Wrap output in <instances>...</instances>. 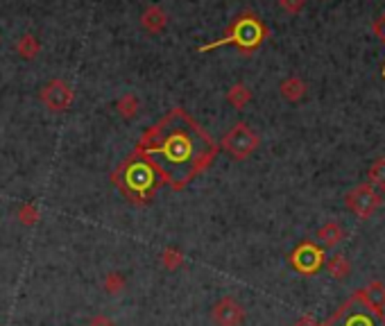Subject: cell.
Instances as JSON below:
<instances>
[{"label":"cell","instance_id":"6da1fadb","mask_svg":"<svg viewBox=\"0 0 385 326\" xmlns=\"http://www.w3.org/2000/svg\"><path fill=\"white\" fill-rule=\"evenodd\" d=\"M136 154L152 163L163 184L181 190L213 163L218 145L184 109L175 107L143 132Z\"/></svg>","mask_w":385,"mask_h":326},{"label":"cell","instance_id":"7a4b0ae2","mask_svg":"<svg viewBox=\"0 0 385 326\" xmlns=\"http://www.w3.org/2000/svg\"><path fill=\"white\" fill-rule=\"evenodd\" d=\"M112 181L123 193V197H127L134 204L150 202V199L157 195L159 186L163 184L159 172L154 170L152 163L139 157L136 152L118 166V170L112 175Z\"/></svg>","mask_w":385,"mask_h":326},{"label":"cell","instance_id":"3957f363","mask_svg":"<svg viewBox=\"0 0 385 326\" xmlns=\"http://www.w3.org/2000/svg\"><path fill=\"white\" fill-rule=\"evenodd\" d=\"M265 27L259 21V16L254 14H243L238 16L236 21L232 23V27L225 32V36H220L218 41L213 43H206V45H199L197 52H209V50H216L218 45H236L238 50H243L245 54L254 52L265 39Z\"/></svg>","mask_w":385,"mask_h":326},{"label":"cell","instance_id":"277c9868","mask_svg":"<svg viewBox=\"0 0 385 326\" xmlns=\"http://www.w3.org/2000/svg\"><path fill=\"white\" fill-rule=\"evenodd\" d=\"M322 326H385V313L370 306L361 293H356Z\"/></svg>","mask_w":385,"mask_h":326},{"label":"cell","instance_id":"5b68a950","mask_svg":"<svg viewBox=\"0 0 385 326\" xmlns=\"http://www.w3.org/2000/svg\"><path fill=\"white\" fill-rule=\"evenodd\" d=\"M345 204H347V208H349L356 217L368 220V217H372L381 208L383 197H381V193L374 186L361 184V186L352 188L349 193L345 195Z\"/></svg>","mask_w":385,"mask_h":326},{"label":"cell","instance_id":"8992f818","mask_svg":"<svg viewBox=\"0 0 385 326\" xmlns=\"http://www.w3.org/2000/svg\"><path fill=\"white\" fill-rule=\"evenodd\" d=\"M259 143H261L259 136H256L250 127H247L245 123H238L225 134L222 150L232 154L234 159L243 161L247 157H252V154L256 152V148H259Z\"/></svg>","mask_w":385,"mask_h":326},{"label":"cell","instance_id":"52a82bcc","mask_svg":"<svg viewBox=\"0 0 385 326\" xmlns=\"http://www.w3.org/2000/svg\"><path fill=\"white\" fill-rule=\"evenodd\" d=\"M324 249L317 247L315 242H301L299 247L290 254V265L295 267L299 274H306V277H313L317 274L319 270L324 267Z\"/></svg>","mask_w":385,"mask_h":326},{"label":"cell","instance_id":"ba28073f","mask_svg":"<svg viewBox=\"0 0 385 326\" xmlns=\"http://www.w3.org/2000/svg\"><path fill=\"white\" fill-rule=\"evenodd\" d=\"M73 88L63 79H50L48 84L41 88V102L50 109V111H66L73 104Z\"/></svg>","mask_w":385,"mask_h":326},{"label":"cell","instance_id":"9c48e42d","mask_svg":"<svg viewBox=\"0 0 385 326\" xmlns=\"http://www.w3.org/2000/svg\"><path fill=\"white\" fill-rule=\"evenodd\" d=\"M211 320H213L216 326H243L245 308L234 297H222L211 311Z\"/></svg>","mask_w":385,"mask_h":326},{"label":"cell","instance_id":"30bf717a","mask_svg":"<svg viewBox=\"0 0 385 326\" xmlns=\"http://www.w3.org/2000/svg\"><path fill=\"white\" fill-rule=\"evenodd\" d=\"M358 293L363 295V299L370 306L385 311V284H383V281H379V279L377 281H370V284L365 286L363 290H358Z\"/></svg>","mask_w":385,"mask_h":326},{"label":"cell","instance_id":"8fae6325","mask_svg":"<svg viewBox=\"0 0 385 326\" xmlns=\"http://www.w3.org/2000/svg\"><path fill=\"white\" fill-rule=\"evenodd\" d=\"M342 238H345V229H342V224H338L335 220L326 222L317 229V240L322 242L324 247H335Z\"/></svg>","mask_w":385,"mask_h":326},{"label":"cell","instance_id":"7c38bea8","mask_svg":"<svg viewBox=\"0 0 385 326\" xmlns=\"http://www.w3.org/2000/svg\"><path fill=\"white\" fill-rule=\"evenodd\" d=\"M324 265L329 270V274H331L335 281H345L347 277L352 274V263H349V258L345 256V254H333V256L329 258Z\"/></svg>","mask_w":385,"mask_h":326},{"label":"cell","instance_id":"4fadbf2b","mask_svg":"<svg viewBox=\"0 0 385 326\" xmlns=\"http://www.w3.org/2000/svg\"><path fill=\"white\" fill-rule=\"evenodd\" d=\"M304 93H306V84L299 77H288L281 84V95L290 100V102H297V100L304 98Z\"/></svg>","mask_w":385,"mask_h":326},{"label":"cell","instance_id":"5bb4252c","mask_svg":"<svg viewBox=\"0 0 385 326\" xmlns=\"http://www.w3.org/2000/svg\"><path fill=\"white\" fill-rule=\"evenodd\" d=\"M166 12L159 7H150L148 12L143 14V27L145 30H150V32H159L163 25H166Z\"/></svg>","mask_w":385,"mask_h":326},{"label":"cell","instance_id":"9a60e30c","mask_svg":"<svg viewBox=\"0 0 385 326\" xmlns=\"http://www.w3.org/2000/svg\"><path fill=\"white\" fill-rule=\"evenodd\" d=\"M368 179H370V186H374L381 193L385 190V159H377L370 166L368 170Z\"/></svg>","mask_w":385,"mask_h":326},{"label":"cell","instance_id":"2e32d148","mask_svg":"<svg viewBox=\"0 0 385 326\" xmlns=\"http://www.w3.org/2000/svg\"><path fill=\"white\" fill-rule=\"evenodd\" d=\"M250 98H252V93H250V88H247L245 84H236V86H232V91L227 93L229 104L236 107V109H243L247 102H250Z\"/></svg>","mask_w":385,"mask_h":326},{"label":"cell","instance_id":"e0dca14e","mask_svg":"<svg viewBox=\"0 0 385 326\" xmlns=\"http://www.w3.org/2000/svg\"><path fill=\"white\" fill-rule=\"evenodd\" d=\"M16 52L23 54L25 59H32L34 54L39 52V41H36L32 34H25V36H21V41L16 43Z\"/></svg>","mask_w":385,"mask_h":326},{"label":"cell","instance_id":"ac0fdd59","mask_svg":"<svg viewBox=\"0 0 385 326\" xmlns=\"http://www.w3.org/2000/svg\"><path fill=\"white\" fill-rule=\"evenodd\" d=\"M116 107L123 118H134L136 114H139V100H136V95H132V93L123 95L121 100H118Z\"/></svg>","mask_w":385,"mask_h":326},{"label":"cell","instance_id":"d6986e66","mask_svg":"<svg viewBox=\"0 0 385 326\" xmlns=\"http://www.w3.org/2000/svg\"><path fill=\"white\" fill-rule=\"evenodd\" d=\"M18 222L21 224H34L36 220H39V208H36L34 204H23L21 208H18Z\"/></svg>","mask_w":385,"mask_h":326},{"label":"cell","instance_id":"ffe728a7","mask_svg":"<svg viewBox=\"0 0 385 326\" xmlns=\"http://www.w3.org/2000/svg\"><path fill=\"white\" fill-rule=\"evenodd\" d=\"M184 263V254H179L177 249H166L161 254V265L166 270H177Z\"/></svg>","mask_w":385,"mask_h":326},{"label":"cell","instance_id":"44dd1931","mask_svg":"<svg viewBox=\"0 0 385 326\" xmlns=\"http://www.w3.org/2000/svg\"><path fill=\"white\" fill-rule=\"evenodd\" d=\"M125 288V277L118 274V272H112L107 279H105V290L109 295H121Z\"/></svg>","mask_w":385,"mask_h":326},{"label":"cell","instance_id":"7402d4cb","mask_svg":"<svg viewBox=\"0 0 385 326\" xmlns=\"http://www.w3.org/2000/svg\"><path fill=\"white\" fill-rule=\"evenodd\" d=\"M279 5L286 9V12L295 14V12H299L301 7H304V0H279Z\"/></svg>","mask_w":385,"mask_h":326},{"label":"cell","instance_id":"603a6c76","mask_svg":"<svg viewBox=\"0 0 385 326\" xmlns=\"http://www.w3.org/2000/svg\"><path fill=\"white\" fill-rule=\"evenodd\" d=\"M292 326H322L319 324L315 317H310V315H304V317H299V320L292 324Z\"/></svg>","mask_w":385,"mask_h":326},{"label":"cell","instance_id":"cb8c5ba5","mask_svg":"<svg viewBox=\"0 0 385 326\" xmlns=\"http://www.w3.org/2000/svg\"><path fill=\"white\" fill-rule=\"evenodd\" d=\"M89 326H114V322L109 320V317H105V315H96L93 320L89 322Z\"/></svg>","mask_w":385,"mask_h":326}]
</instances>
